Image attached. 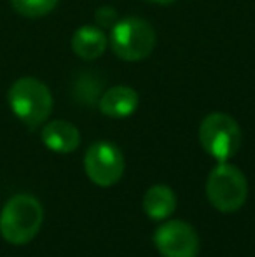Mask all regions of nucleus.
<instances>
[{
  "label": "nucleus",
  "mask_w": 255,
  "mask_h": 257,
  "mask_svg": "<svg viewBox=\"0 0 255 257\" xmlns=\"http://www.w3.org/2000/svg\"><path fill=\"white\" fill-rule=\"evenodd\" d=\"M44 210L37 198L30 194L13 196L0 212V234L13 245L32 241L41 231Z\"/></svg>",
  "instance_id": "1"
},
{
  "label": "nucleus",
  "mask_w": 255,
  "mask_h": 257,
  "mask_svg": "<svg viewBox=\"0 0 255 257\" xmlns=\"http://www.w3.org/2000/svg\"><path fill=\"white\" fill-rule=\"evenodd\" d=\"M42 142L49 151L58 154L74 153L81 144V133L75 124L63 119L51 121L42 128Z\"/></svg>",
  "instance_id": "9"
},
{
  "label": "nucleus",
  "mask_w": 255,
  "mask_h": 257,
  "mask_svg": "<svg viewBox=\"0 0 255 257\" xmlns=\"http://www.w3.org/2000/svg\"><path fill=\"white\" fill-rule=\"evenodd\" d=\"M96 23H98L100 28H112L114 25L117 23V13L112 9V7H100L96 11Z\"/></svg>",
  "instance_id": "13"
},
{
  "label": "nucleus",
  "mask_w": 255,
  "mask_h": 257,
  "mask_svg": "<svg viewBox=\"0 0 255 257\" xmlns=\"http://www.w3.org/2000/svg\"><path fill=\"white\" fill-rule=\"evenodd\" d=\"M107 35L103 28L95 25H82L72 35V51L82 60H96L107 49Z\"/></svg>",
  "instance_id": "10"
},
{
  "label": "nucleus",
  "mask_w": 255,
  "mask_h": 257,
  "mask_svg": "<svg viewBox=\"0 0 255 257\" xmlns=\"http://www.w3.org/2000/svg\"><path fill=\"white\" fill-rule=\"evenodd\" d=\"M156 30L142 18H123L110 28V48L124 61H142L149 58L156 48Z\"/></svg>",
  "instance_id": "3"
},
{
  "label": "nucleus",
  "mask_w": 255,
  "mask_h": 257,
  "mask_svg": "<svg viewBox=\"0 0 255 257\" xmlns=\"http://www.w3.org/2000/svg\"><path fill=\"white\" fill-rule=\"evenodd\" d=\"M177 196L168 186H152L143 196V210L152 220H164L175 212Z\"/></svg>",
  "instance_id": "11"
},
{
  "label": "nucleus",
  "mask_w": 255,
  "mask_h": 257,
  "mask_svg": "<svg viewBox=\"0 0 255 257\" xmlns=\"http://www.w3.org/2000/svg\"><path fill=\"white\" fill-rule=\"evenodd\" d=\"M248 184L239 168L222 161L210 172L206 180V196L220 212H236L246 201Z\"/></svg>",
  "instance_id": "5"
},
{
  "label": "nucleus",
  "mask_w": 255,
  "mask_h": 257,
  "mask_svg": "<svg viewBox=\"0 0 255 257\" xmlns=\"http://www.w3.org/2000/svg\"><path fill=\"white\" fill-rule=\"evenodd\" d=\"M7 102L13 114L30 130L44 124L53 112L51 91L44 82L34 77L14 81L7 93Z\"/></svg>",
  "instance_id": "2"
},
{
  "label": "nucleus",
  "mask_w": 255,
  "mask_h": 257,
  "mask_svg": "<svg viewBox=\"0 0 255 257\" xmlns=\"http://www.w3.org/2000/svg\"><path fill=\"white\" fill-rule=\"evenodd\" d=\"M138 93L129 86H112L98 100V107L103 115L114 119L129 117L138 107Z\"/></svg>",
  "instance_id": "8"
},
{
  "label": "nucleus",
  "mask_w": 255,
  "mask_h": 257,
  "mask_svg": "<svg viewBox=\"0 0 255 257\" xmlns=\"http://www.w3.org/2000/svg\"><path fill=\"white\" fill-rule=\"evenodd\" d=\"M145 2H150V4H159V6H166V4H171L175 0H145Z\"/></svg>",
  "instance_id": "14"
},
{
  "label": "nucleus",
  "mask_w": 255,
  "mask_h": 257,
  "mask_svg": "<svg viewBox=\"0 0 255 257\" xmlns=\"http://www.w3.org/2000/svg\"><path fill=\"white\" fill-rule=\"evenodd\" d=\"M243 142L239 124L225 112H211L201 121L199 144L211 158L227 161L238 154Z\"/></svg>",
  "instance_id": "4"
},
{
  "label": "nucleus",
  "mask_w": 255,
  "mask_h": 257,
  "mask_svg": "<svg viewBox=\"0 0 255 257\" xmlns=\"http://www.w3.org/2000/svg\"><path fill=\"white\" fill-rule=\"evenodd\" d=\"M60 0H11L14 11L25 18H42L49 14Z\"/></svg>",
  "instance_id": "12"
},
{
  "label": "nucleus",
  "mask_w": 255,
  "mask_h": 257,
  "mask_svg": "<svg viewBox=\"0 0 255 257\" xmlns=\"http://www.w3.org/2000/svg\"><path fill=\"white\" fill-rule=\"evenodd\" d=\"M86 175L96 186L109 187L121 180L124 172V156L117 146L110 142H96L86 151Z\"/></svg>",
  "instance_id": "6"
},
{
  "label": "nucleus",
  "mask_w": 255,
  "mask_h": 257,
  "mask_svg": "<svg viewBox=\"0 0 255 257\" xmlns=\"http://www.w3.org/2000/svg\"><path fill=\"white\" fill-rule=\"evenodd\" d=\"M154 245L163 257H196L199 238L184 220H168L154 231Z\"/></svg>",
  "instance_id": "7"
}]
</instances>
